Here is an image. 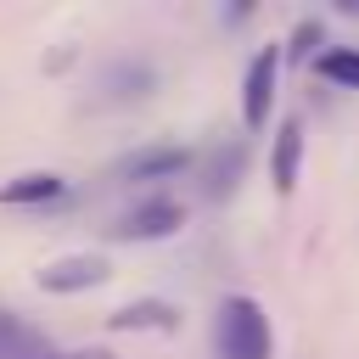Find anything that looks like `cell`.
<instances>
[{
    "mask_svg": "<svg viewBox=\"0 0 359 359\" xmlns=\"http://www.w3.org/2000/svg\"><path fill=\"white\" fill-rule=\"evenodd\" d=\"M180 202H168V196H151V202H140L135 213H123L118 224H112V236L118 241H163V236H174L180 230Z\"/></svg>",
    "mask_w": 359,
    "mask_h": 359,
    "instance_id": "3957f363",
    "label": "cell"
},
{
    "mask_svg": "<svg viewBox=\"0 0 359 359\" xmlns=\"http://www.w3.org/2000/svg\"><path fill=\"white\" fill-rule=\"evenodd\" d=\"M275 79H280V45H258V56L241 73V118L247 129H264L275 112Z\"/></svg>",
    "mask_w": 359,
    "mask_h": 359,
    "instance_id": "7a4b0ae2",
    "label": "cell"
},
{
    "mask_svg": "<svg viewBox=\"0 0 359 359\" xmlns=\"http://www.w3.org/2000/svg\"><path fill=\"white\" fill-rule=\"evenodd\" d=\"M314 45H320V22H303V28H297V45H292V62H297V56H309Z\"/></svg>",
    "mask_w": 359,
    "mask_h": 359,
    "instance_id": "7c38bea8",
    "label": "cell"
},
{
    "mask_svg": "<svg viewBox=\"0 0 359 359\" xmlns=\"http://www.w3.org/2000/svg\"><path fill=\"white\" fill-rule=\"evenodd\" d=\"M118 331H135V325H157V331H174V309L168 303H129L123 314H112Z\"/></svg>",
    "mask_w": 359,
    "mask_h": 359,
    "instance_id": "8fae6325",
    "label": "cell"
},
{
    "mask_svg": "<svg viewBox=\"0 0 359 359\" xmlns=\"http://www.w3.org/2000/svg\"><path fill=\"white\" fill-rule=\"evenodd\" d=\"M56 359H107V353H62V348H56Z\"/></svg>",
    "mask_w": 359,
    "mask_h": 359,
    "instance_id": "4fadbf2b",
    "label": "cell"
},
{
    "mask_svg": "<svg viewBox=\"0 0 359 359\" xmlns=\"http://www.w3.org/2000/svg\"><path fill=\"white\" fill-rule=\"evenodd\" d=\"M213 359H275L269 314L258 297H224L213 314Z\"/></svg>",
    "mask_w": 359,
    "mask_h": 359,
    "instance_id": "6da1fadb",
    "label": "cell"
},
{
    "mask_svg": "<svg viewBox=\"0 0 359 359\" xmlns=\"http://www.w3.org/2000/svg\"><path fill=\"white\" fill-rule=\"evenodd\" d=\"M314 73L331 79L337 90H359V50H353V45H325V50L314 56Z\"/></svg>",
    "mask_w": 359,
    "mask_h": 359,
    "instance_id": "9c48e42d",
    "label": "cell"
},
{
    "mask_svg": "<svg viewBox=\"0 0 359 359\" xmlns=\"http://www.w3.org/2000/svg\"><path fill=\"white\" fill-rule=\"evenodd\" d=\"M62 191H67V180H56V174H22V180L0 185V202H56Z\"/></svg>",
    "mask_w": 359,
    "mask_h": 359,
    "instance_id": "30bf717a",
    "label": "cell"
},
{
    "mask_svg": "<svg viewBox=\"0 0 359 359\" xmlns=\"http://www.w3.org/2000/svg\"><path fill=\"white\" fill-rule=\"evenodd\" d=\"M297 168H303V129H297V123H286V129L275 135V157H269V180H275V191H280V196L297 185Z\"/></svg>",
    "mask_w": 359,
    "mask_h": 359,
    "instance_id": "ba28073f",
    "label": "cell"
},
{
    "mask_svg": "<svg viewBox=\"0 0 359 359\" xmlns=\"http://www.w3.org/2000/svg\"><path fill=\"white\" fill-rule=\"evenodd\" d=\"M196 157L185 151V146H146V151H129L123 163H118V180H168V174H180V168H191Z\"/></svg>",
    "mask_w": 359,
    "mask_h": 359,
    "instance_id": "277c9868",
    "label": "cell"
},
{
    "mask_svg": "<svg viewBox=\"0 0 359 359\" xmlns=\"http://www.w3.org/2000/svg\"><path fill=\"white\" fill-rule=\"evenodd\" d=\"M0 359H56V348L11 309H0Z\"/></svg>",
    "mask_w": 359,
    "mask_h": 359,
    "instance_id": "8992f818",
    "label": "cell"
},
{
    "mask_svg": "<svg viewBox=\"0 0 359 359\" xmlns=\"http://www.w3.org/2000/svg\"><path fill=\"white\" fill-rule=\"evenodd\" d=\"M241 180V146H219L213 157H202V196L208 202H224Z\"/></svg>",
    "mask_w": 359,
    "mask_h": 359,
    "instance_id": "52a82bcc",
    "label": "cell"
},
{
    "mask_svg": "<svg viewBox=\"0 0 359 359\" xmlns=\"http://www.w3.org/2000/svg\"><path fill=\"white\" fill-rule=\"evenodd\" d=\"M107 258H56L50 269H39V286L45 292H90V286H107Z\"/></svg>",
    "mask_w": 359,
    "mask_h": 359,
    "instance_id": "5b68a950",
    "label": "cell"
}]
</instances>
